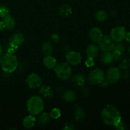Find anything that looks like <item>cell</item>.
<instances>
[{"label": "cell", "mask_w": 130, "mask_h": 130, "mask_svg": "<svg viewBox=\"0 0 130 130\" xmlns=\"http://www.w3.org/2000/svg\"><path fill=\"white\" fill-rule=\"evenodd\" d=\"M72 9L69 5H63L61 6L58 9V14L60 16L67 17H69L70 15H72Z\"/></svg>", "instance_id": "obj_21"}, {"label": "cell", "mask_w": 130, "mask_h": 130, "mask_svg": "<svg viewBox=\"0 0 130 130\" xmlns=\"http://www.w3.org/2000/svg\"><path fill=\"white\" fill-rule=\"evenodd\" d=\"M66 60L67 63L71 66H77L80 64L82 61V56L80 53L77 52H69L66 55Z\"/></svg>", "instance_id": "obj_10"}, {"label": "cell", "mask_w": 130, "mask_h": 130, "mask_svg": "<svg viewBox=\"0 0 130 130\" xmlns=\"http://www.w3.org/2000/svg\"><path fill=\"white\" fill-rule=\"evenodd\" d=\"M27 109L29 114L32 115H38L43 112L44 104L43 99L38 95H34L29 99L27 102Z\"/></svg>", "instance_id": "obj_3"}, {"label": "cell", "mask_w": 130, "mask_h": 130, "mask_svg": "<svg viewBox=\"0 0 130 130\" xmlns=\"http://www.w3.org/2000/svg\"><path fill=\"white\" fill-rule=\"evenodd\" d=\"M121 77V72L120 69L118 67H110L107 71L105 79L110 84H115L120 79Z\"/></svg>", "instance_id": "obj_6"}, {"label": "cell", "mask_w": 130, "mask_h": 130, "mask_svg": "<svg viewBox=\"0 0 130 130\" xmlns=\"http://www.w3.org/2000/svg\"><path fill=\"white\" fill-rule=\"evenodd\" d=\"M54 71L57 77L62 81H67L72 75V69L68 63L60 62L57 63L54 67Z\"/></svg>", "instance_id": "obj_4"}, {"label": "cell", "mask_w": 130, "mask_h": 130, "mask_svg": "<svg viewBox=\"0 0 130 130\" xmlns=\"http://www.w3.org/2000/svg\"><path fill=\"white\" fill-rule=\"evenodd\" d=\"M50 40L53 43H58L60 40V36L59 35L58 33H53L50 36Z\"/></svg>", "instance_id": "obj_31"}, {"label": "cell", "mask_w": 130, "mask_h": 130, "mask_svg": "<svg viewBox=\"0 0 130 130\" xmlns=\"http://www.w3.org/2000/svg\"><path fill=\"white\" fill-rule=\"evenodd\" d=\"M126 34V29L123 26H118L113 28L110 32V38L114 42L119 43L124 40Z\"/></svg>", "instance_id": "obj_8"}, {"label": "cell", "mask_w": 130, "mask_h": 130, "mask_svg": "<svg viewBox=\"0 0 130 130\" xmlns=\"http://www.w3.org/2000/svg\"><path fill=\"white\" fill-rule=\"evenodd\" d=\"M50 119V116L48 113L41 112L36 121H38V124H40L41 126H44L49 123Z\"/></svg>", "instance_id": "obj_23"}, {"label": "cell", "mask_w": 130, "mask_h": 130, "mask_svg": "<svg viewBox=\"0 0 130 130\" xmlns=\"http://www.w3.org/2000/svg\"><path fill=\"white\" fill-rule=\"evenodd\" d=\"M74 128V127L73 124H72V123L67 122V123H66V124H64V126H63V129L64 130H72Z\"/></svg>", "instance_id": "obj_33"}, {"label": "cell", "mask_w": 130, "mask_h": 130, "mask_svg": "<svg viewBox=\"0 0 130 130\" xmlns=\"http://www.w3.org/2000/svg\"><path fill=\"white\" fill-rule=\"evenodd\" d=\"M36 122V118L34 116V115L30 114V115L27 116H25L24 118L22 124L24 127H25V128H27V129H30V128H32L35 125Z\"/></svg>", "instance_id": "obj_19"}, {"label": "cell", "mask_w": 130, "mask_h": 130, "mask_svg": "<svg viewBox=\"0 0 130 130\" xmlns=\"http://www.w3.org/2000/svg\"><path fill=\"white\" fill-rule=\"evenodd\" d=\"M108 17L107 13L104 10H99L96 12L95 15V19L97 21L102 22L105 21Z\"/></svg>", "instance_id": "obj_26"}, {"label": "cell", "mask_w": 130, "mask_h": 130, "mask_svg": "<svg viewBox=\"0 0 130 130\" xmlns=\"http://www.w3.org/2000/svg\"><path fill=\"white\" fill-rule=\"evenodd\" d=\"M10 10L5 5H0V18L3 19L10 15Z\"/></svg>", "instance_id": "obj_27"}, {"label": "cell", "mask_w": 130, "mask_h": 130, "mask_svg": "<svg viewBox=\"0 0 130 130\" xmlns=\"http://www.w3.org/2000/svg\"><path fill=\"white\" fill-rule=\"evenodd\" d=\"M63 99L65 101L67 102H74L76 100L77 95L72 90H67L63 93Z\"/></svg>", "instance_id": "obj_22"}, {"label": "cell", "mask_w": 130, "mask_h": 130, "mask_svg": "<svg viewBox=\"0 0 130 130\" xmlns=\"http://www.w3.org/2000/svg\"><path fill=\"white\" fill-rule=\"evenodd\" d=\"M25 41V37L22 32H16L10 38L8 43L17 47H19Z\"/></svg>", "instance_id": "obj_14"}, {"label": "cell", "mask_w": 130, "mask_h": 130, "mask_svg": "<svg viewBox=\"0 0 130 130\" xmlns=\"http://www.w3.org/2000/svg\"><path fill=\"white\" fill-rule=\"evenodd\" d=\"M85 65L87 67H92L95 65L94 58H87V59L85 61Z\"/></svg>", "instance_id": "obj_32"}, {"label": "cell", "mask_w": 130, "mask_h": 130, "mask_svg": "<svg viewBox=\"0 0 130 130\" xmlns=\"http://www.w3.org/2000/svg\"><path fill=\"white\" fill-rule=\"evenodd\" d=\"M114 127H115L116 129H120V130L121 129H124L126 128L125 125H124V123H123L122 121L119 122V123H118V124H117V125L116 126H114Z\"/></svg>", "instance_id": "obj_34"}, {"label": "cell", "mask_w": 130, "mask_h": 130, "mask_svg": "<svg viewBox=\"0 0 130 130\" xmlns=\"http://www.w3.org/2000/svg\"><path fill=\"white\" fill-rule=\"evenodd\" d=\"M99 49L102 52H111L114 46V41L112 39L110 36L104 35L102 39L98 42Z\"/></svg>", "instance_id": "obj_7"}, {"label": "cell", "mask_w": 130, "mask_h": 130, "mask_svg": "<svg viewBox=\"0 0 130 130\" xmlns=\"http://www.w3.org/2000/svg\"><path fill=\"white\" fill-rule=\"evenodd\" d=\"M19 66V62L14 54L6 53L0 57V66L6 74L15 72Z\"/></svg>", "instance_id": "obj_2"}, {"label": "cell", "mask_w": 130, "mask_h": 130, "mask_svg": "<svg viewBox=\"0 0 130 130\" xmlns=\"http://www.w3.org/2000/svg\"><path fill=\"white\" fill-rule=\"evenodd\" d=\"M49 114L50 118L55 119H57L61 116V112L60 109H58V108H54V109H53L51 110Z\"/></svg>", "instance_id": "obj_28"}, {"label": "cell", "mask_w": 130, "mask_h": 130, "mask_svg": "<svg viewBox=\"0 0 130 130\" xmlns=\"http://www.w3.org/2000/svg\"><path fill=\"white\" fill-rule=\"evenodd\" d=\"M43 63L46 68L48 69H54V67L57 65V62L55 57H52V55H48L44 57L43 60Z\"/></svg>", "instance_id": "obj_18"}, {"label": "cell", "mask_w": 130, "mask_h": 130, "mask_svg": "<svg viewBox=\"0 0 130 130\" xmlns=\"http://www.w3.org/2000/svg\"><path fill=\"white\" fill-rule=\"evenodd\" d=\"M114 58L110 52H104L101 57V61L103 63L109 65L114 61Z\"/></svg>", "instance_id": "obj_24"}, {"label": "cell", "mask_w": 130, "mask_h": 130, "mask_svg": "<svg viewBox=\"0 0 130 130\" xmlns=\"http://www.w3.org/2000/svg\"><path fill=\"white\" fill-rule=\"evenodd\" d=\"M3 50L2 46L0 45V57H1V55H3Z\"/></svg>", "instance_id": "obj_38"}, {"label": "cell", "mask_w": 130, "mask_h": 130, "mask_svg": "<svg viewBox=\"0 0 130 130\" xmlns=\"http://www.w3.org/2000/svg\"><path fill=\"white\" fill-rule=\"evenodd\" d=\"M85 117V112L83 108L76 107L74 110V118L77 121H81Z\"/></svg>", "instance_id": "obj_25"}, {"label": "cell", "mask_w": 130, "mask_h": 130, "mask_svg": "<svg viewBox=\"0 0 130 130\" xmlns=\"http://www.w3.org/2000/svg\"><path fill=\"white\" fill-rule=\"evenodd\" d=\"M109 82H108V81L106 80V79L105 78V79L103 80V81L100 83V85L101 86H102V87H107V86L109 85Z\"/></svg>", "instance_id": "obj_35"}, {"label": "cell", "mask_w": 130, "mask_h": 130, "mask_svg": "<svg viewBox=\"0 0 130 130\" xmlns=\"http://www.w3.org/2000/svg\"><path fill=\"white\" fill-rule=\"evenodd\" d=\"M99 50L100 49L99 48V46L94 44H90L86 48V56H87V58H96L99 53Z\"/></svg>", "instance_id": "obj_17"}, {"label": "cell", "mask_w": 130, "mask_h": 130, "mask_svg": "<svg viewBox=\"0 0 130 130\" xmlns=\"http://www.w3.org/2000/svg\"><path fill=\"white\" fill-rule=\"evenodd\" d=\"M101 118L105 124L116 126L121 121V116L119 110L112 105H107L102 109Z\"/></svg>", "instance_id": "obj_1"}, {"label": "cell", "mask_w": 130, "mask_h": 130, "mask_svg": "<svg viewBox=\"0 0 130 130\" xmlns=\"http://www.w3.org/2000/svg\"><path fill=\"white\" fill-rule=\"evenodd\" d=\"M88 35L90 40L94 43H98L104 36L101 29L97 27H95L90 29Z\"/></svg>", "instance_id": "obj_11"}, {"label": "cell", "mask_w": 130, "mask_h": 130, "mask_svg": "<svg viewBox=\"0 0 130 130\" xmlns=\"http://www.w3.org/2000/svg\"><path fill=\"white\" fill-rule=\"evenodd\" d=\"M3 23L5 26V29L8 30H12L16 27L17 22L15 19L10 15L2 19Z\"/></svg>", "instance_id": "obj_16"}, {"label": "cell", "mask_w": 130, "mask_h": 130, "mask_svg": "<svg viewBox=\"0 0 130 130\" xmlns=\"http://www.w3.org/2000/svg\"><path fill=\"white\" fill-rule=\"evenodd\" d=\"M105 78V74L104 71L100 69L96 68L89 73L87 79L91 85H100Z\"/></svg>", "instance_id": "obj_5"}, {"label": "cell", "mask_w": 130, "mask_h": 130, "mask_svg": "<svg viewBox=\"0 0 130 130\" xmlns=\"http://www.w3.org/2000/svg\"><path fill=\"white\" fill-rule=\"evenodd\" d=\"M53 50V44L51 41H46L43 43L41 46V52L43 55H51Z\"/></svg>", "instance_id": "obj_20"}, {"label": "cell", "mask_w": 130, "mask_h": 130, "mask_svg": "<svg viewBox=\"0 0 130 130\" xmlns=\"http://www.w3.org/2000/svg\"><path fill=\"white\" fill-rule=\"evenodd\" d=\"M5 29V26H4V24L3 23L2 20H0V30H3Z\"/></svg>", "instance_id": "obj_37"}, {"label": "cell", "mask_w": 130, "mask_h": 130, "mask_svg": "<svg viewBox=\"0 0 130 130\" xmlns=\"http://www.w3.org/2000/svg\"><path fill=\"white\" fill-rule=\"evenodd\" d=\"M128 52H129V53L130 54V47L129 48V49H128Z\"/></svg>", "instance_id": "obj_39"}, {"label": "cell", "mask_w": 130, "mask_h": 130, "mask_svg": "<svg viewBox=\"0 0 130 130\" xmlns=\"http://www.w3.org/2000/svg\"><path fill=\"white\" fill-rule=\"evenodd\" d=\"M39 93L41 96L46 100H51L54 96V91L52 88L46 85L40 86Z\"/></svg>", "instance_id": "obj_12"}, {"label": "cell", "mask_w": 130, "mask_h": 130, "mask_svg": "<svg viewBox=\"0 0 130 130\" xmlns=\"http://www.w3.org/2000/svg\"><path fill=\"white\" fill-rule=\"evenodd\" d=\"M72 83L76 87L82 88L85 87L86 82V77L82 74H76L74 75L72 79Z\"/></svg>", "instance_id": "obj_15"}, {"label": "cell", "mask_w": 130, "mask_h": 130, "mask_svg": "<svg viewBox=\"0 0 130 130\" xmlns=\"http://www.w3.org/2000/svg\"><path fill=\"white\" fill-rule=\"evenodd\" d=\"M18 48H19V47L15 46L13 45V44L8 43L7 45L6 46V47H5V51H6V53L14 54L17 52Z\"/></svg>", "instance_id": "obj_30"}, {"label": "cell", "mask_w": 130, "mask_h": 130, "mask_svg": "<svg viewBox=\"0 0 130 130\" xmlns=\"http://www.w3.org/2000/svg\"><path fill=\"white\" fill-rule=\"evenodd\" d=\"M124 39H126V41L130 43V32H126V36H125V38H124Z\"/></svg>", "instance_id": "obj_36"}, {"label": "cell", "mask_w": 130, "mask_h": 130, "mask_svg": "<svg viewBox=\"0 0 130 130\" xmlns=\"http://www.w3.org/2000/svg\"><path fill=\"white\" fill-rule=\"evenodd\" d=\"M27 86L31 89H36L41 86L42 81L40 76L36 73H31L26 79Z\"/></svg>", "instance_id": "obj_9"}, {"label": "cell", "mask_w": 130, "mask_h": 130, "mask_svg": "<svg viewBox=\"0 0 130 130\" xmlns=\"http://www.w3.org/2000/svg\"><path fill=\"white\" fill-rule=\"evenodd\" d=\"M124 50H125V46L122 43L114 44V46L113 47L112 50H111V53H112L113 56H114V60H119L120 59H121Z\"/></svg>", "instance_id": "obj_13"}, {"label": "cell", "mask_w": 130, "mask_h": 130, "mask_svg": "<svg viewBox=\"0 0 130 130\" xmlns=\"http://www.w3.org/2000/svg\"><path fill=\"white\" fill-rule=\"evenodd\" d=\"M130 67V60L129 58H125L123 60L119 66V68L122 70H127Z\"/></svg>", "instance_id": "obj_29"}]
</instances>
